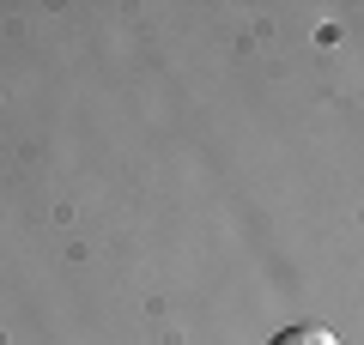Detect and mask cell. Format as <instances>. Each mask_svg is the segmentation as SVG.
Masks as SVG:
<instances>
[{"mask_svg":"<svg viewBox=\"0 0 364 345\" xmlns=\"http://www.w3.org/2000/svg\"><path fill=\"white\" fill-rule=\"evenodd\" d=\"M267 345H340V339L328 327H316V321H304V327H279Z\"/></svg>","mask_w":364,"mask_h":345,"instance_id":"cell-1","label":"cell"}]
</instances>
